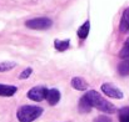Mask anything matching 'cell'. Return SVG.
Listing matches in <instances>:
<instances>
[{
  "label": "cell",
  "instance_id": "cell-1",
  "mask_svg": "<svg viewBox=\"0 0 129 122\" xmlns=\"http://www.w3.org/2000/svg\"><path fill=\"white\" fill-rule=\"evenodd\" d=\"M84 97L88 100V102L90 103L91 107H95V108H98L103 112H107V113H115L117 112V107L113 103H110L109 101H107L96 91H93V90L88 91L84 95Z\"/></svg>",
  "mask_w": 129,
  "mask_h": 122
},
{
  "label": "cell",
  "instance_id": "cell-2",
  "mask_svg": "<svg viewBox=\"0 0 129 122\" xmlns=\"http://www.w3.org/2000/svg\"><path fill=\"white\" fill-rule=\"evenodd\" d=\"M43 113V108L38 107V106H33V105H25L21 106L18 112H16V117L19 122H33L37 118H39Z\"/></svg>",
  "mask_w": 129,
  "mask_h": 122
},
{
  "label": "cell",
  "instance_id": "cell-3",
  "mask_svg": "<svg viewBox=\"0 0 129 122\" xmlns=\"http://www.w3.org/2000/svg\"><path fill=\"white\" fill-rule=\"evenodd\" d=\"M51 25H53V20L49 18H34L25 23V26L33 30H45L51 28Z\"/></svg>",
  "mask_w": 129,
  "mask_h": 122
},
{
  "label": "cell",
  "instance_id": "cell-4",
  "mask_svg": "<svg viewBox=\"0 0 129 122\" xmlns=\"http://www.w3.org/2000/svg\"><path fill=\"white\" fill-rule=\"evenodd\" d=\"M46 92H48V88L44 87V86H37V87H33L29 92H28V97L35 102H40L45 100L46 97Z\"/></svg>",
  "mask_w": 129,
  "mask_h": 122
},
{
  "label": "cell",
  "instance_id": "cell-5",
  "mask_svg": "<svg viewBox=\"0 0 129 122\" xmlns=\"http://www.w3.org/2000/svg\"><path fill=\"white\" fill-rule=\"evenodd\" d=\"M102 91L108 97H113V98H118V100L123 98V92L117 86H114L112 83H103L102 85Z\"/></svg>",
  "mask_w": 129,
  "mask_h": 122
},
{
  "label": "cell",
  "instance_id": "cell-6",
  "mask_svg": "<svg viewBox=\"0 0 129 122\" xmlns=\"http://www.w3.org/2000/svg\"><path fill=\"white\" fill-rule=\"evenodd\" d=\"M45 98L48 100L49 105H51V106L56 105V103L59 102V100H60V92H59V90H56V88L48 90V92H46V97H45Z\"/></svg>",
  "mask_w": 129,
  "mask_h": 122
},
{
  "label": "cell",
  "instance_id": "cell-7",
  "mask_svg": "<svg viewBox=\"0 0 129 122\" xmlns=\"http://www.w3.org/2000/svg\"><path fill=\"white\" fill-rule=\"evenodd\" d=\"M119 30H120L122 33H129V8L124 10V13H123V15H122Z\"/></svg>",
  "mask_w": 129,
  "mask_h": 122
},
{
  "label": "cell",
  "instance_id": "cell-8",
  "mask_svg": "<svg viewBox=\"0 0 129 122\" xmlns=\"http://www.w3.org/2000/svg\"><path fill=\"white\" fill-rule=\"evenodd\" d=\"M16 86H13V85H1L0 83V96H5V97H9V96H13L15 92H16Z\"/></svg>",
  "mask_w": 129,
  "mask_h": 122
},
{
  "label": "cell",
  "instance_id": "cell-9",
  "mask_svg": "<svg viewBox=\"0 0 129 122\" xmlns=\"http://www.w3.org/2000/svg\"><path fill=\"white\" fill-rule=\"evenodd\" d=\"M89 29H90V23L89 21H85L79 29H78V36H79V39H82V40H84L88 38V35H89Z\"/></svg>",
  "mask_w": 129,
  "mask_h": 122
},
{
  "label": "cell",
  "instance_id": "cell-10",
  "mask_svg": "<svg viewBox=\"0 0 129 122\" xmlns=\"http://www.w3.org/2000/svg\"><path fill=\"white\" fill-rule=\"evenodd\" d=\"M118 72L122 76H128L129 75V57L123 59V61L118 66Z\"/></svg>",
  "mask_w": 129,
  "mask_h": 122
},
{
  "label": "cell",
  "instance_id": "cell-11",
  "mask_svg": "<svg viewBox=\"0 0 129 122\" xmlns=\"http://www.w3.org/2000/svg\"><path fill=\"white\" fill-rule=\"evenodd\" d=\"M72 86L75 88V90H86L88 87V83H86L82 77H73L72 79Z\"/></svg>",
  "mask_w": 129,
  "mask_h": 122
},
{
  "label": "cell",
  "instance_id": "cell-12",
  "mask_svg": "<svg viewBox=\"0 0 129 122\" xmlns=\"http://www.w3.org/2000/svg\"><path fill=\"white\" fill-rule=\"evenodd\" d=\"M78 108H79V112H82V113H86V112H90V110H91V106H90V103L88 102V100H86L84 96H83V97L80 98Z\"/></svg>",
  "mask_w": 129,
  "mask_h": 122
},
{
  "label": "cell",
  "instance_id": "cell-13",
  "mask_svg": "<svg viewBox=\"0 0 129 122\" xmlns=\"http://www.w3.org/2000/svg\"><path fill=\"white\" fill-rule=\"evenodd\" d=\"M54 46L58 51H65L67 49H69L70 46V41L69 40H55L54 41Z\"/></svg>",
  "mask_w": 129,
  "mask_h": 122
},
{
  "label": "cell",
  "instance_id": "cell-14",
  "mask_svg": "<svg viewBox=\"0 0 129 122\" xmlns=\"http://www.w3.org/2000/svg\"><path fill=\"white\" fill-rule=\"evenodd\" d=\"M16 66L15 62H0V72H5V71H10Z\"/></svg>",
  "mask_w": 129,
  "mask_h": 122
},
{
  "label": "cell",
  "instance_id": "cell-15",
  "mask_svg": "<svg viewBox=\"0 0 129 122\" xmlns=\"http://www.w3.org/2000/svg\"><path fill=\"white\" fill-rule=\"evenodd\" d=\"M119 56L122 59H125V57H129V40L124 44V46L122 47L120 52H119Z\"/></svg>",
  "mask_w": 129,
  "mask_h": 122
},
{
  "label": "cell",
  "instance_id": "cell-16",
  "mask_svg": "<svg viewBox=\"0 0 129 122\" xmlns=\"http://www.w3.org/2000/svg\"><path fill=\"white\" fill-rule=\"evenodd\" d=\"M33 72V70H31V67H28V69H25L21 74H20V76H19V79L20 80H25V79H28L29 76H30V74Z\"/></svg>",
  "mask_w": 129,
  "mask_h": 122
},
{
  "label": "cell",
  "instance_id": "cell-17",
  "mask_svg": "<svg viewBox=\"0 0 129 122\" xmlns=\"http://www.w3.org/2000/svg\"><path fill=\"white\" fill-rule=\"evenodd\" d=\"M119 122H129V115L125 112H119Z\"/></svg>",
  "mask_w": 129,
  "mask_h": 122
},
{
  "label": "cell",
  "instance_id": "cell-18",
  "mask_svg": "<svg viewBox=\"0 0 129 122\" xmlns=\"http://www.w3.org/2000/svg\"><path fill=\"white\" fill-rule=\"evenodd\" d=\"M94 122H112V120L109 118V117H107V116H99V117H96Z\"/></svg>",
  "mask_w": 129,
  "mask_h": 122
},
{
  "label": "cell",
  "instance_id": "cell-19",
  "mask_svg": "<svg viewBox=\"0 0 129 122\" xmlns=\"http://www.w3.org/2000/svg\"><path fill=\"white\" fill-rule=\"evenodd\" d=\"M119 112H125V113H128L129 115V107H123V108H120Z\"/></svg>",
  "mask_w": 129,
  "mask_h": 122
}]
</instances>
